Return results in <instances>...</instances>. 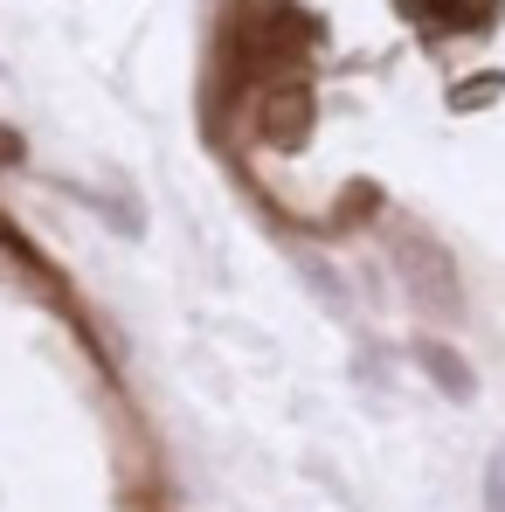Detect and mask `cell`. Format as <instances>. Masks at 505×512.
Returning a JSON list of instances; mask_svg holds the SVG:
<instances>
[{
	"label": "cell",
	"instance_id": "7a4b0ae2",
	"mask_svg": "<svg viewBox=\"0 0 505 512\" xmlns=\"http://www.w3.org/2000/svg\"><path fill=\"white\" fill-rule=\"evenodd\" d=\"M416 367L429 374V381H436V388H443V395H450V402H471V395H478V374H471V360H464V353H457L450 340H429V333H422V340H416Z\"/></svg>",
	"mask_w": 505,
	"mask_h": 512
},
{
	"label": "cell",
	"instance_id": "6da1fadb",
	"mask_svg": "<svg viewBox=\"0 0 505 512\" xmlns=\"http://www.w3.org/2000/svg\"><path fill=\"white\" fill-rule=\"evenodd\" d=\"M395 270H402V291L416 298V312L429 319H457L464 312V284H457V270H450V250L429 236V229H395Z\"/></svg>",
	"mask_w": 505,
	"mask_h": 512
},
{
	"label": "cell",
	"instance_id": "277c9868",
	"mask_svg": "<svg viewBox=\"0 0 505 512\" xmlns=\"http://www.w3.org/2000/svg\"><path fill=\"white\" fill-rule=\"evenodd\" d=\"M0 167H21V132L0 125Z\"/></svg>",
	"mask_w": 505,
	"mask_h": 512
},
{
	"label": "cell",
	"instance_id": "3957f363",
	"mask_svg": "<svg viewBox=\"0 0 505 512\" xmlns=\"http://www.w3.org/2000/svg\"><path fill=\"white\" fill-rule=\"evenodd\" d=\"M485 512H505V443L485 457Z\"/></svg>",
	"mask_w": 505,
	"mask_h": 512
}]
</instances>
